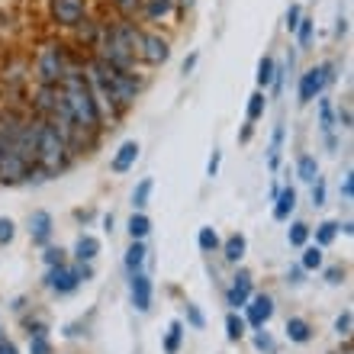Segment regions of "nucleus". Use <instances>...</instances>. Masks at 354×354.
<instances>
[{
	"label": "nucleus",
	"mask_w": 354,
	"mask_h": 354,
	"mask_svg": "<svg viewBox=\"0 0 354 354\" xmlns=\"http://www.w3.org/2000/svg\"><path fill=\"white\" fill-rule=\"evenodd\" d=\"M194 65H196V52H194V55H187V58H184V65H180V71L187 75V71H194Z\"/></svg>",
	"instance_id": "49530a36"
},
{
	"label": "nucleus",
	"mask_w": 354,
	"mask_h": 354,
	"mask_svg": "<svg viewBox=\"0 0 354 354\" xmlns=\"http://www.w3.org/2000/svg\"><path fill=\"white\" fill-rule=\"evenodd\" d=\"M46 283H48V290H55V293H71V290H77V283H81V270L68 268V264L48 268Z\"/></svg>",
	"instance_id": "6e6552de"
},
{
	"label": "nucleus",
	"mask_w": 354,
	"mask_h": 354,
	"mask_svg": "<svg viewBox=\"0 0 354 354\" xmlns=\"http://www.w3.org/2000/svg\"><path fill=\"white\" fill-rule=\"evenodd\" d=\"M29 174H32V165H29V161H23L17 151L0 149V180H3V184H17V180H23V177H29Z\"/></svg>",
	"instance_id": "0eeeda50"
},
{
	"label": "nucleus",
	"mask_w": 354,
	"mask_h": 354,
	"mask_svg": "<svg viewBox=\"0 0 354 354\" xmlns=\"http://www.w3.org/2000/svg\"><path fill=\"white\" fill-rule=\"evenodd\" d=\"M142 264H145V245H142V242H132L129 252H126V268H129V274H136Z\"/></svg>",
	"instance_id": "4be33fe9"
},
{
	"label": "nucleus",
	"mask_w": 354,
	"mask_h": 354,
	"mask_svg": "<svg viewBox=\"0 0 354 354\" xmlns=\"http://www.w3.org/2000/svg\"><path fill=\"white\" fill-rule=\"evenodd\" d=\"M39 81L42 87H58L62 84V77H65L68 65H65V48L58 46V42H46L42 52H39Z\"/></svg>",
	"instance_id": "20e7f679"
},
{
	"label": "nucleus",
	"mask_w": 354,
	"mask_h": 354,
	"mask_svg": "<svg viewBox=\"0 0 354 354\" xmlns=\"http://www.w3.org/2000/svg\"><path fill=\"white\" fill-rule=\"evenodd\" d=\"M113 7L120 10L122 17H132V13H136V10H139V0H110Z\"/></svg>",
	"instance_id": "c9c22d12"
},
{
	"label": "nucleus",
	"mask_w": 354,
	"mask_h": 354,
	"mask_svg": "<svg viewBox=\"0 0 354 354\" xmlns=\"http://www.w3.org/2000/svg\"><path fill=\"white\" fill-rule=\"evenodd\" d=\"M151 187H155V180H151V177H142L139 187L132 190V206H136L139 213L145 209V206H149V194H151Z\"/></svg>",
	"instance_id": "412c9836"
},
{
	"label": "nucleus",
	"mask_w": 354,
	"mask_h": 354,
	"mask_svg": "<svg viewBox=\"0 0 354 354\" xmlns=\"http://www.w3.org/2000/svg\"><path fill=\"white\" fill-rule=\"evenodd\" d=\"M87 84L93 91V100L97 106L106 103V113L116 116L120 106H129L136 100V93H139V77L129 75V71H116V68L103 65L100 58H93L91 68H87Z\"/></svg>",
	"instance_id": "f257e3e1"
},
{
	"label": "nucleus",
	"mask_w": 354,
	"mask_h": 354,
	"mask_svg": "<svg viewBox=\"0 0 354 354\" xmlns=\"http://www.w3.org/2000/svg\"><path fill=\"white\" fill-rule=\"evenodd\" d=\"M62 97H65L68 110H71V120H75L77 132H93L100 126V106L93 100V91L87 84V75L84 71H77V68H68L65 77H62V84H58Z\"/></svg>",
	"instance_id": "f03ea898"
},
{
	"label": "nucleus",
	"mask_w": 354,
	"mask_h": 354,
	"mask_svg": "<svg viewBox=\"0 0 354 354\" xmlns=\"http://www.w3.org/2000/svg\"><path fill=\"white\" fill-rule=\"evenodd\" d=\"M97 252H100V242H97L93 235H81V239L75 242V254H77V261H81V264L93 261V258H97Z\"/></svg>",
	"instance_id": "f3484780"
},
{
	"label": "nucleus",
	"mask_w": 354,
	"mask_h": 354,
	"mask_svg": "<svg viewBox=\"0 0 354 354\" xmlns=\"http://www.w3.org/2000/svg\"><path fill=\"white\" fill-rule=\"evenodd\" d=\"M342 277H345V270H342V268H328L326 270V280H328V283H342Z\"/></svg>",
	"instance_id": "37998d69"
},
{
	"label": "nucleus",
	"mask_w": 354,
	"mask_h": 354,
	"mask_svg": "<svg viewBox=\"0 0 354 354\" xmlns=\"http://www.w3.org/2000/svg\"><path fill=\"white\" fill-rule=\"evenodd\" d=\"M68 155H71V149H68V142L62 139V132H58L55 126L42 122V126H39V142H36V165L46 171V174H55V171H62L68 165Z\"/></svg>",
	"instance_id": "7ed1b4c3"
},
{
	"label": "nucleus",
	"mask_w": 354,
	"mask_h": 354,
	"mask_svg": "<svg viewBox=\"0 0 354 354\" xmlns=\"http://www.w3.org/2000/svg\"><path fill=\"white\" fill-rule=\"evenodd\" d=\"M248 299H252V274H248V270H239V277H235L232 290H229V306H232V313L242 309Z\"/></svg>",
	"instance_id": "f8f14e48"
},
{
	"label": "nucleus",
	"mask_w": 354,
	"mask_h": 354,
	"mask_svg": "<svg viewBox=\"0 0 354 354\" xmlns=\"http://www.w3.org/2000/svg\"><path fill=\"white\" fill-rule=\"evenodd\" d=\"M0 354H17V348L10 345V342H0Z\"/></svg>",
	"instance_id": "09e8293b"
},
{
	"label": "nucleus",
	"mask_w": 354,
	"mask_h": 354,
	"mask_svg": "<svg viewBox=\"0 0 354 354\" xmlns=\"http://www.w3.org/2000/svg\"><path fill=\"white\" fill-rule=\"evenodd\" d=\"M248 322H252L254 328H264V322H268L270 316H274V299L268 297V293H258V297H252L248 303Z\"/></svg>",
	"instance_id": "9b49d317"
},
{
	"label": "nucleus",
	"mask_w": 354,
	"mask_h": 354,
	"mask_svg": "<svg viewBox=\"0 0 354 354\" xmlns=\"http://www.w3.org/2000/svg\"><path fill=\"white\" fill-rule=\"evenodd\" d=\"M149 232H151L149 216H145V213H132V219H129V235H132V242H142V239H145Z\"/></svg>",
	"instance_id": "aec40b11"
},
{
	"label": "nucleus",
	"mask_w": 354,
	"mask_h": 354,
	"mask_svg": "<svg viewBox=\"0 0 354 354\" xmlns=\"http://www.w3.org/2000/svg\"><path fill=\"white\" fill-rule=\"evenodd\" d=\"M287 335H290V342H299V345H303V342H309V338H313V328H309V322L306 319H287Z\"/></svg>",
	"instance_id": "a211bd4d"
},
{
	"label": "nucleus",
	"mask_w": 354,
	"mask_h": 354,
	"mask_svg": "<svg viewBox=\"0 0 354 354\" xmlns=\"http://www.w3.org/2000/svg\"><path fill=\"white\" fill-rule=\"evenodd\" d=\"M29 354H52L48 335H29Z\"/></svg>",
	"instance_id": "2f4dec72"
},
{
	"label": "nucleus",
	"mask_w": 354,
	"mask_h": 354,
	"mask_svg": "<svg viewBox=\"0 0 354 354\" xmlns=\"http://www.w3.org/2000/svg\"><path fill=\"white\" fill-rule=\"evenodd\" d=\"M270 81H274V58H261L258 62V84L268 87Z\"/></svg>",
	"instance_id": "c756f323"
},
{
	"label": "nucleus",
	"mask_w": 354,
	"mask_h": 354,
	"mask_svg": "<svg viewBox=\"0 0 354 354\" xmlns=\"http://www.w3.org/2000/svg\"><path fill=\"white\" fill-rule=\"evenodd\" d=\"M326 87V71L322 68H309L306 75L299 77V103H313Z\"/></svg>",
	"instance_id": "9d476101"
},
{
	"label": "nucleus",
	"mask_w": 354,
	"mask_h": 354,
	"mask_svg": "<svg viewBox=\"0 0 354 354\" xmlns=\"http://www.w3.org/2000/svg\"><path fill=\"white\" fill-rule=\"evenodd\" d=\"M297 174H299V180H309V184H313V180L319 177L316 158H313V155H303V158H299V165H297Z\"/></svg>",
	"instance_id": "b1692460"
},
{
	"label": "nucleus",
	"mask_w": 354,
	"mask_h": 354,
	"mask_svg": "<svg viewBox=\"0 0 354 354\" xmlns=\"http://www.w3.org/2000/svg\"><path fill=\"white\" fill-rule=\"evenodd\" d=\"M187 319H190V326L194 328H203V313H200L196 306H190V303H187Z\"/></svg>",
	"instance_id": "79ce46f5"
},
{
	"label": "nucleus",
	"mask_w": 354,
	"mask_h": 354,
	"mask_svg": "<svg viewBox=\"0 0 354 354\" xmlns=\"http://www.w3.org/2000/svg\"><path fill=\"white\" fill-rule=\"evenodd\" d=\"M29 235H32L36 245H46L52 239V216L46 209H36V213L29 216Z\"/></svg>",
	"instance_id": "ddd939ff"
},
{
	"label": "nucleus",
	"mask_w": 354,
	"mask_h": 354,
	"mask_svg": "<svg viewBox=\"0 0 354 354\" xmlns=\"http://www.w3.org/2000/svg\"><path fill=\"white\" fill-rule=\"evenodd\" d=\"M136 158H139V142H122L120 151H116V158H113V171L116 174H126V171L136 165Z\"/></svg>",
	"instance_id": "4468645a"
},
{
	"label": "nucleus",
	"mask_w": 354,
	"mask_h": 354,
	"mask_svg": "<svg viewBox=\"0 0 354 354\" xmlns=\"http://www.w3.org/2000/svg\"><path fill=\"white\" fill-rule=\"evenodd\" d=\"M293 206H297V190H293V187H283V190H277V206H274V219H277V223H287L290 213H293Z\"/></svg>",
	"instance_id": "dca6fc26"
},
{
	"label": "nucleus",
	"mask_w": 354,
	"mask_h": 354,
	"mask_svg": "<svg viewBox=\"0 0 354 354\" xmlns=\"http://www.w3.org/2000/svg\"><path fill=\"white\" fill-rule=\"evenodd\" d=\"M348 32V19H338V26H335V36H345Z\"/></svg>",
	"instance_id": "de8ad7c7"
},
{
	"label": "nucleus",
	"mask_w": 354,
	"mask_h": 354,
	"mask_svg": "<svg viewBox=\"0 0 354 354\" xmlns=\"http://www.w3.org/2000/svg\"><path fill=\"white\" fill-rule=\"evenodd\" d=\"M174 3H177V7H180V10H187V7H190V3H194V0H174Z\"/></svg>",
	"instance_id": "3c124183"
},
{
	"label": "nucleus",
	"mask_w": 354,
	"mask_h": 354,
	"mask_svg": "<svg viewBox=\"0 0 354 354\" xmlns=\"http://www.w3.org/2000/svg\"><path fill=\"white\" fill-rule=\"evenodd\" d=\"M313 203H316V206L326 203V180H322V177H316V180H313Z\"/></svg>",
	"instance_id": "e433bc0d"
},
{
	"label": "nucleus",
	"mask_w": 354,
	"mask_h": 354,
	"mask_svg": "<svg viewBox=\"0 0 354 354\" xmlns=\"http://www.w3.org/2000/svg\"><path fill=\"white\" fill-rule=\"evenodd\" d=\"M206 171H209V177L219 171V151H213V158H209V165H206Z\"/></svg>",
	"instance_id": "a18cd8bd"
},
{
	"label": "nucleus",
	"mask_w": 354,
	"mask_h": 354,
	"mask_svg": "<svg viewBox=\"0 0 354 354\" xmlns=\"http://www.w3.org/2000/svg\"><path fill=\"white\" fill-rule=\"evenodd\" d=\"M52 7V19L58 26H81L87 19V0H48Z\"/></svg>",
	"instance_id": "39448f33"
},
{
	"label": "nucleus",
	"mask_w": 354,
	"mask_h": 354,
	"mask_svg": "<svg viewBox=\"0 0 354 354\" xmlns=\"http://www.w3.org/2000/svg\"><path fill=\"white\" fill-rule=\"evenodd\" d=\"M46 264H48V268L65 264V252H62V248H46Z\"/></svg>",
	"instance_id": "4c0bfd02"
},
{
	"label": "nucleus",
	"mask_w": 354,
	"mask_h": 354,
	"mask_svg": "<svg viewBox=\"0 0 354 354\" xmlns=\"http://www.w3.org/2000/svg\"><path fill=\"white\" fill-rule=\"evenodd\" d=\"M13 235H17V225H13V219L0 216V245H3V242H13Z\"/></svg>",
	"instance_id": "72a5a7b5"
},
{
	"label": "nucleus",
	"mask_w": 354,
	"mask_h": 354,
	"mask_svg": "<svg viewBox=\"0 0 354 354\" xmlns=\"http://www.w3.org/2000/svg\"><path fill=\"white\" fill-rule=\"evenodd\" d=\"M252 126H254V122H245V129H242V142L252 139Z\"/></svg>",
	"instance_id": "8fccbe9b"
},
{
	"label": "nucleus",
	"mask_w": 354,
	"mask_h": 354,
	"mask_svg": "<svg viewBox=\"0 0 354 354\" xmlns=\"http://www.w3.org/2000/svg\"><path fill=\"white\" fill-rule=\"evenodd\" d=\"M303 270H319L322 268V248H319V245H313V248H306V252H303Z\"/></svg>",
	"instance_id": "cd10ccee"
},
{
	"label": "nucleus",
	"mask_w": 354,
	"mask_h": 354,
	"mask_svg": "<svg viewBox=\"0 0 354 354\" xmlns=\"http://www.w3.org/2000/svg\"><path fill=\"white\" fill-rule=\"evenodd\" d=\"M351 194H354V184H351V174H345V180H342V196H348V200H351Z\"/></svg>",
	"instance_id": "c03bdc74"
},
{
	"label": "nucleus",
	"mask_w": 354,
	"mask_h": 354,
	"mask_svg": "<svg viewBox=\"0 0 354 354\" xmlns=\"http://www.w3.org/2000/svg\"><path fill=\"white\" fill-rule=\"evenodd\" d=\"M335 235H338V223H335V219H328V223H322L316 229V245H319V248H326V245L335 242Z\"/></svg>",
	"instance_id": "5701e85b"
},
{
	"label": "nucleus",
	"mask_w": 354,
	"mask_h": 354,
	"mask_svg": "<svg viewBox=\"0 0 354 354\" xmlns=\"http://www.w3.org/2000/svg\"><path fill=\"white\" fill-rule=\"evenodd\" d=\"M168 58H171L168 39H161L158 32H142V42H139V62H145V65H165Z\"/></svg>",
	"instance_id": "423d86ee"
},
{
	"label": "nucleus",
	"mask_w": 354,
	"mask_h": 354,
	"mask_svg": "<svg viewBox=\"0 0 354 354\" xmlns=\"http://www.w3.org/2000/svg\"><path fill=\"white\" fill-rule=\"evenodd\" d=\"M180 338H184V326H180V322H171L168 338H165V351L177 354V348H180Z\"/></svg>",
	"instance_id": "a878e982"
},
{
	"label": "nucleus",
	"mask_w": 354,
	"mask_h": 354,
	"mask_svg": "<svg viewBox=\"0 0 354 354\" xmlns=\"http://www.w3.org/2000/svg\"><path fill=\"white\" fill-rule=\"evenodd\" d=\"M335 332L338 335H348V332H351V313H342V316L335 319Z\"/></svg>",
	"instance_id": "a19ab883"
},
{
	"label": "nucleus",
	"mask_w": 354,
	"mask_h": 354,
	"mask_svg": "<svg viewBox=\"0 0 354 354\" xmlns=\"http://www.w3.org/2000/svg\"><path fill=\"white\" fill-rule=\"evenodd\" d=\"M225 335H229V342H239V338L245 335V319H239V313H229V319H225Z\"/></svg>",
	"instance_id": "393cba45"
},
{
	"label": "nucleus",
	"mask_w": 354,
	"mask_h": 354,
	"mask_svg": "<svg viewBox=\"0 0 354 354\" xmlns=\"http://www.w3.org/2000/svg\"><path fill=\"white\" fill-rule=\"evenodd\" d=\"M254 348H258V351H274V338L268 335V332H258V335H254Z\"/></svg>",
	"instance_id": "58836bf2"
},
{
	"label": "nucleus",
	"mask_w": 354,
	"mask_h": 354,
	"mask_svg": "<svg viewBox=\"0 0 354 354\" xmlns=\"http://www.w3.org/2000/svg\"><path fill=\"white\" fill-rule=\"evenodd\" d=\"M319 113H322V129H326V132L335 129V113H332V103L319 100Z\"/></svg>",
	"instance_id": "473e14b6"
},
{
	"label": "nucleus",
	"mask_w": 354,
	"mask_h": 354,
	"mask_svg": "<svg viewBox=\"0 0 354 354\" xmlns=\"http://www.w3.org/2000/svg\"><path fill=\"white\" fill-rule=\"evenodd\" d=\"M245 258V235H229V242H225V261L229 264H239Z\"/></svg>",
	"instance_id": "6ab92c4d"
},
{
	"label": "nucleus",
	"mask_w": 354,
	"mask_h": 354,
	"mask_svg": "<svg viewBox=\"0 0 354 354\" xmlns=\"http://www.w3.org/2000/svg\"><path fill=\"white\" fill-rule=\"evenodd\" d=\"M299 19H303L299 7H297V3H290V10H287V29H290V32H293V29L299 26Z\"/></svg>",
	"instance_id": "ea45409f"
},
{
	"label": "nucleus",
	"mask_w": 354,
	"mask_h": 354,
	"mask_svg": "<svg viewBox=\"0 0 354 354\" xmlns=\"http://www.w3.org/2000/svg\"><path fill=\"white\" fill-rule=\"evenodd\" d=\"M261 113H264V93L258 91V93H252V97H248V122H254Z\"/></svg>",
	"instance_id": "7c9ffc66"
},
{
	"label": "nucleus",
	"mask_w": 354,
	"mask_h": 354,
	"mask_svg": "<svg viewBox=\"0 0 354 354\" xmlns=\"http://www.w3.org/2000/svg\"><path fill=\"white\" fill-rule=\"evenodd\" d=\"M297 39H299V46H303V48L309 46V39H313V19H299Z\"/></svg>",
	"instance_id": "f704fd0d"
},
{
	"label": "nucleus",
	"mask_w": 354,
	"mask_h": 354,
	"mask_svg": "<svg viewBox=\"0 0 354 354\" xmlns=\"http://www.w3.org/2000/svg\"><path fill=\"white\" fill-rule=\"evenodd\" d=\"M139 10L145 19L158 23V19H165L174 10V0H139Z\"/></svg>",
	"instance_id": "2eb2a0df"
},
{
	"label": "nucleus",
	"mask_w": 354,
	"mask_h": 354,
	"mask_svg": "<svg viewBox=\"0 0 354 354\" xmlns=\"http://www.w3.org/2000/svg\"><path fill=\"white\" fill-rule=\"evenodd\" d=\"M287 239H290V245L303 248V245H306V239H309V225L306 223H293V225H290V232H287Z\"/></svg>",
	"instance_id": "c85d7f7f"
},
{
	"label": "nucleus",
	"mask_w": 354,
	"mask_h": 354,
	"mask_svg": "<svg viewBox=\"0 0 354 354\" xmlns=\"http://www.w3.org/2000/svg\"><path fill=\"white\" fill-rule=\"evenodd\" d=\"M196 242H200V248H203V252H216V248H219V235H216V229L203 225V229H200V235H196Z\"/></svg>",
	"instance_id": "bb28decb"
},
{
	"label": "nucleus",
	"mask_w": 354,
	"mask_h": 354,
	"mask_svg": "<svg viewBox=\"0 0 354 354\" xmlns=\"http://www.w3.org/2000/svg\"><path fill=\"white\" fill-rule=\"evenodd\" d=\"M129 293H132V306L139 309V313H149L151 309V280L142 274V270H136L129 280Z\"/></svg>",
	"instance_id": "1a4fd4ad"
}]
</instances>
